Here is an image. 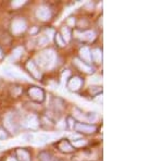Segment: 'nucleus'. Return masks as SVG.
<instances>
[{"mask_svg":"<svg viewBox=\"0 0 163 161\" xmlns=\"http://www.w3.org/2000/svg\"><path fill=\"white\" fill-rule=\"evenodd\" d=\"M93 60L96 61V62H101L102 61V51L100 50V49H93Z\"/></svg>","mask_w":163,"mask_h":161,"instance_id":"obj_19","label":"nucleus"},{"mask_svg":"<svg viewBox=\"0 0 163 161\" xmlns=\"http://www.w3.org/2000/svg\"><path fill=\"white\" fill-rule=\"evenodd\" d=\"M74 63L76 64V65L80 67V70L84 71V72H86V73H91V72H93V69H91V67H89L88 64H85L84 62H82L80 59H77V58L75 59V60H74Z\"/></svg>","mask_w":163,"mask_h":161,"instance_id":"obj_13","label":"nucleus"},{"mask_svg":"<svg viewBox=\"0 0 163 161\" xmlns=\"http://www.w3.org/2000/svg\"><path fill=\"white\" fill-rule=\"evenodd\" d=\"M49 40L50 38L48 36H41L39 38V40H38V44H39V46H43V45H46Z\"/></svg>","mask_w":163,"mask_h":161,"instance_id":"obj_23","label":"nucleus"},{"mask_svg":"<svg viewBox=\"0 0 163 161\" xmlns=\"http://www.w3.org/2000/svg\"><path fill=\"white\" fill-rule=\"evenodd\" d=\"M75 115H76L78 119L83 121H87V122H95L97 120V114L96 113H83V112H80L78 110L75 111Z\"/></svg>","mask_w":163,"mask_h":161,"instance_id":"obj_7","label":"nucleus"},{"mask_svg":"<svg viewBox=\"0 0 163 161\" xmlns=\"http://www.w3.org/2000/svg\"><path fill=\"white\" fill-rule=\"evenodd\" d=\"M26 1L25 0H15V1H12V7L13 8H19L22 7Z\"/></svg>","mask_w":163,"mask_h":161,"instance_id":"obj_24","label":"nucleus"},{"mask_svg":"<svg viewBox=\"0 0 163 161\" xmlns=\"http://www.w3.org/2000/svg\"><path fill=\"white\" fill-rule=\"evenodd\" d=\"M67 125L70 128H73L74 124H73V119L72 117H67Z\"/></svg>","mask_w":163,"mask_h":161,"instance_id":"obj_27","label":"nucleus"},{"mask_svg":"<svg viewBox=\"0 0 163 161\" xmlns=\"http://www.w3.org/2000/svg\"><path fill=\"white\" fill-rule=\"evenodd\" d=\"M17 154L20 161H30V156L28 151L24 150V149H19L17 151Z\"/></svg>","mask_w":163,"mask_h":161,"instance_id":"obj_16","label":"nucleus"},{"mask_svg":"<svg viewBox=\"0 0 163 161\" xmlns=\"http://www.w3.org/2000/svg\"><path fill=\"white\" fill-rule=\"evenodd\" d=\"M36 17L41 21H47L51 17V10L46 6H41L37 9L36 11Z\"/></svg>","mask_w":163,"mask_h":161,"instance_id":"obj_4","label":"nucleus"},{"mask_svg":"<svg viewBox=\"0 0 163 161\" xmlns=\"http://www.w3.org/2000/svg\"><path fill=\"white\" fill-rule=\"evenodd\" d=\"M22 54H23V48L22 47L15 48V49L13 50V52H12V54H11L10 60H17V59L22 56Z\"/></svg>","mask_w":163,"mask_h":161,"instance_id":"obj_18","label":"nucleus"},{"mask_svg":"<svg viewBox=\"0 0 163 161\" xmlns=\"http://www.w3.org/2000/svg\"><path fill=\"white\" fill-rule=\"evenodd\" d=\"M2 58V51H1V49H0V59Z\"/></svg>","mask_w":163,"mask_h":161,"instance_id":"obj_31","label":"nucleus"},{"mask_svg":"<svg viewBox=\"0 0 163 161\" xmlns=\"http://www.w3.org/2000/svg\"><path fill=\"white\" fill-rule=\"evenodd\" d=\"M84 145H86V141L84 139H77V141H73V146L74 147H82Z\"/></svg>","mask_w":163,"mask_h":161,"instance_id":"obj_22","label":"nucleus"},{"mask_svg":"<svg viewBox=\"0 0 163 161\" xmlns=\"http://www.w3.org/2000/svg\"><path fill=\"white\" fill-rule=\"evenodd\" d=\"M82 84H83V82H82V78H80V77L77 76H74L72 77L70 80H69V84H67V87H69V89L70 91H78L80 88V86H82Z\"/></svg>","mask_w":163,"mask_h":161,"instance_id":"obj_8","label":"nucleus"},{"mask_svg":"<svg viewBox=\"0 0 163 161\" xmlns=\"http://www.w3.org/2000/svg\"><path fill=\"white\" fill-rule=\"evenodd\" d=\"M97 97L98 98H96V101L97 102H100V104H101V102H102V96L100 95V96H97Z\"/></svg>","mask_w":163,"mask_h":161,"instance_id":"obj_28","label":"nucleus"},{"mask_svg":"<svg viewBox=\"0 0 163 161\" xmlns=\"http://www.w3.org/2000/svg\"><path fill=\"white\" fill-rule=\"evenodd\" d=\"M28 96L30 97V99L36 102H41L45 99V93L43 89H40L39 87H30L28 89Z\"/></svg>","mask_w":163,"mask_h":161,"instance_id":"obj_2","label":"nucleus"},{"mask_svg":"<svg viewBox=\"0 0 163 161\" xmlns=\"http://www.w3.org/2000/svg\"><path fill=\"white\" fill-rule=\"evenodd\" d=\"M90 82L91 83H100L101 82V78H100L99 76H93L91 80H90Z\"/></svg>","mask_w":163,"mask_h":161,"instance_id":"obj_26","label":"nucleus"},{"mask_svg":"<svg viewBox=\"0 0 163 161\" xmlns=\"http://www.w3.org/2000/svg\"><path fill=\"white\" fill-rule=\"evenodd\" d=\"M26 67L27 70H28V72H30L35 78H37V80L41 78V72H40L39 69L37 67V65L34 63L33 61H28L26 63Z\"/></svg>","mask_w":163,"mask_h":161,"instance_id":"obj_6","label":"nucleus"},{"mask_svg":"<svg viewBox=\"0 0 163 161\" xmlns=\"http://www.w3.org/2000/svg\"><path fill=\"white\" fill-rule=\"evenodd\" d=\"M69 24H70V25H74V24H75V20L71 17L70 20H69Z\"/></svg>","mask_w":163,"mask_h":161,"instance_id":"obj_29","label":"nucleus"},{"mask_svg":"<svg viewBox=\"0 0 163 161\" xmlns=\"http://www.w3.org/2000/svg\"><path fill=\"white\" fill-rule=\"evenodd\" d=\"M37 60H38L40 67H43V69H51L56 61V54L51 49H47V50L43 51L41 54H39Z\"/></svg>","mask_w":163,"mask_h":161,"instance_id":"obj_1","label":"nucleus"},{"mask_svg":"<svg viewBox=\"0 0 163 161\" xmlns=\"http://www.w3.org/2000/svg\"><path fill=\"white\" fill-rule=\"evenodd\" d=\"M58 148L60 149L62 152H65V154H69V152H72V151L74 150L73 146L69 143V141H61L60 143H59V145H58Z\"/></svg>","mask_w":163,"mask_h":161,"instance_id":"obj_11","label":"nucleus"},{"mask_svg":"<svg viewBox=\"0 0 163 161\" xmlns=\"http://www.w3.org/2000/svg\"><path fill=\"white\" fill-rule=\"evenodd\" d=\"M7 161H17L15 158H13V157H10V158H8V160Z\"/></svg>","mask_w":163,"mask_h":161,"instance_id":"obj_30","label":"nucleus"},{"mask_svg":"<svg viewBox=\"0 0 163 161\" xmlns=\"http://www.w3.org/2000/svg\"><path fill=\"white\" fill-rule=\"evenodd\" d=\"M71 37H72V32H71L70 27L63 26L62 27V38L64 41H70Z\"/></svg>","mask_w":163,"mask_h":161,"instance_id":"obj_17","label":"nucleus"},{"mask_svg":"<svg viewBox=\"0 0 163 161\" xmlns=\"http://www.w3.org/2000/svg\"><path fill=\"white\" fill-rule=\"evenodd\" d=\"M80 38L83 40H87V41H93L96 38V34L93 33V30H87V32H84V33L80 34Z\"/></svg>","mask_w":163,"mask_h":161,"instance_id":"obj_15","label":"nucleus"},{"mask_svg":"<svg viewBox=\"0 0 163 161\" xmlns=\"http://www.w3.org/2000/svg\"><path fill=\"white\" fill-rule=\"evenodd\" d=\"M4 73L6 74V75H8V76L12 77V78H20V77H22V74H21L19 71L14 70L13 67H4Z\"/></svg>","mask_w":163,"mask_h":161,"instance_id":"obj_12","label":"nucleus"},{"mask_svg":"<svg viewBox=\"0 0 163 161\" xmlns=\"http://www.w3.org/2000/svg\"><path fill=\"white\" fill-rule=\"evenodd\" d=\"M4 126L9 130L10 132H15L17 131V126H15V123H14L13 117L11 113H8L4 117Z\"/></svg>","mask_w":163,"mask_h":161,"instance_id":"obj_10","label":"nucleus"},{"mask_svg":"<svg viewBox=\"0 0 163 161\" xmlns=\"http://www.w3.org/2000/svg\"><path fill=\"white\" fill-rule=\"evenodd\" d=\"M25 125H26L28 128H32V130H36L39 125V122H38V117L35 115V114H30L27 119L25 120Z\"/></svg>","mask_w":163,"mask_h":161,"instance_id":"obj_9","label":"nucleus"},{"mask_svg":"<svg viewBox=\"0 0 163 161\" xmlns=\"http://www.w3.org/2000/svg\"><path fill=\"white\" fill-rule=\"evenodd\" d=\"M80 54L83 60H85L86 62H90V60H91V54H90V50L88 47L82 48L80 50Z\"/></svg>","mask_w":163,"mask_h":161,"instance_id":"obj_14","label":"nucleus"},{"mask_svg":"<svg viewBox=\"0 0 163 161\" xmlns=\"http://www.w3.org/2000/svg\"><path fill=\"white\" fill-rule=\"evenodd\" d=\"M26 30V23L22 19H17L11 24V30L13 34H20Z\"/></svg>","mask_w":163,"mask_h":161,"instance_id":"obj_3","label":"nucleus"},{"mask_svg":"<svg viewBox=\"0 0 163 161\" xmlns=\"http://www.w3.org/2000/svg\"><path fill=\"white\" fill-rule=\"evenodd\" d=\"M54 38H56V43H57V44L59 45L60 47H63V46H65V41H64L63 38L61 37L60 34H58V33L56 34V35H54Z\"/></svg>","mask_w":163,"mask_h":161,"instance_id":"obj_21","label":"nucleus"},{"mask_svg":"<svg viewBox=\"0 0 163 161\" xmlns=\"http://www.w3.org/2000/svg\"><path fill=\"white\" fill-rule=\"evenodd\" d=\"M8 137L7 132L4 131V128H0V139H6Z\"/></svg>","mask_w":163,"mask_h":161,"instance_id":"obj_25","label":"nucleus"},{"mask_svg":"<svg viewBox=\"0 0 163 161\" xmlns=\"http://www.w3.org/2000/svg\"><path fill=\"white\" fill-rule=\"evenodd\" d=\"M39 160L40 161H52V157L49 152L47 151H43L39 154Z\"/></svg>","mask_w":163,"mask_h":161,"instance_id":"obj_20","label":"nucleus"},{"mask_svg":"<svg viewBox=\"0 0 163 161\" xmlns=\"http://www.w3.org/2000/svg\"><path fill=\"white\" fill-rule=\"evenodd\" d=\"M75 130L80 133H85V134H91L93 132H96L97 128L95 125H88V124H83V123H77L75 125Z\"/></svg>","mask_w":163,"mask_h":161,"instance_id":"obj_5","label":"nucleus"}]
</instances>
